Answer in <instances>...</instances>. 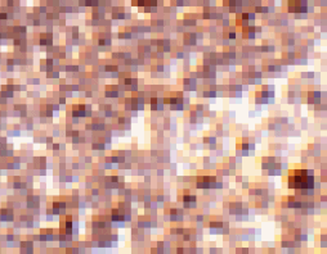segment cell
Here are the masks:
<instances>
[{
    "instance_id": "1",
    "label": "cell",
    "mask_w": 327,
    "mask_h": 254,
    "mask_svg": "<svg viewBox=\"0 0 327 254\" xmlns=\"http://www.w3.org/2000/svg\"><path fill=\"white\" fill-rule=\"evenodd\" d=\"M288 186L292 189H312L313 187V176L306 171H295L292 176H290Z\"/></svg>"
}]
</instances>
